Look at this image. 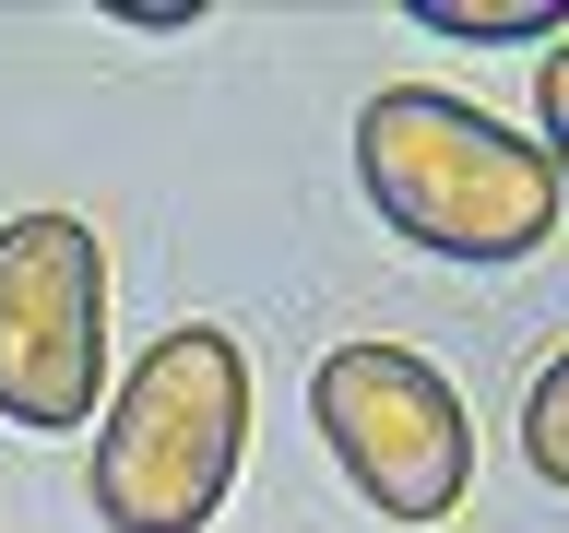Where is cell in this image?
<instances>
[{
	"label": "cell",
	"mask_w": 569,
	"mask_h": 533,
	"mask_svg": "<svg viewBox=\"0 0 569 533\" xmlns=\"http://www.w3.org/2000/svg\"><path fill=\"white\" fill-rule=\"evenodd\" d=\"M427 36H462V48H510L533 24H569V0H416Z\"/></svg>",
	"instance_id": "5b68a950"
},
{
	"label": "cell",
	"mask_w": 569,
	"mask_h": 533,
	"mask_svg": "<svg viewBox=\"0 0 569 533\" xmlns=\"http://www.w3.org/2000/svg\"><path fill=\"white\" fill-rule=\"evenodd\" d=\"M522 451H533V474L546 486H569V344L533 368V391H522Z\"/></svg>",
	"instance_id": "8992f818"
},
{
	"label": "cell",
	"mask_w": 569,
	"mask_h": 533,
	"mask_svg": "<svg viewBox=\"0 0 569 533\" xmlns=\"http://www.w3.org/2000/svg\"><path fill=\"white\" fill-rule=\"evenodd\" d=\"M249 451V355L213 320H178L131 355L96 415V522L107 533H202Z\"/></svg>",
	"instance_id": "7a4b0ae2"
},
{
	"label": "cell",
	"mask_w": 569,
	"mask_h": 533,
	"mask_svg": "<svg viewBox=\"0 0 569 533\" xmlns=\"http://www.w3.org/2000/svg\"><path fill=\"white\" fill-rule=\"evenodd\" d=\"M533 119H546V167H558V190H569V36L533 60Z\"/></svg>",
	"instance_id": "52a82bcc"
},
{
	"label": "cell",
	"mask_w": 569,
	"mask_h": 533,
	"mask_svg": "<svg viewBox=\"0 0 569 533\" xmlns=\"http://www.w3.org/2000/svg\"><path fill=\"white\" fill-rule=\"evenodd\" d=\"M107 403V249L83 213L0 225V415L24 439H71Z\"/></svg>",
	"instance_id": "277c9868"
},
{
	"label": "cell",
	"mask_w": 569,
	"mask_h": 533,
	"mask_svg": "<svg viewBox=\"0 0 569 533\" xmlns=\"http://www.w3.org/2000/svg\"><path fill=\"white\" fill-rule=\"evenodd\" d=\"M356 178H368L380 225L427 261H533L558 238L546 142L439 83H380L356 107Z\"/></svg>",
	"instance_id": "6da1fadb"
},
{
	"label": "cell",
	"mask_w": 569,
	"mask_h": 533,
	"mask_svg": "<svg viewBox=\"0 0 569 533\" xmlns=\"http://www.w3.org/2000/svg\"><path fill=\"white\" fill-rule=\"evenodd\" d=\"M309 426L380 522H451L475 497V403L416 344H332L309 368Z\"/></svg>",
	"instance_id": "3957f363"
}]
</instances>
